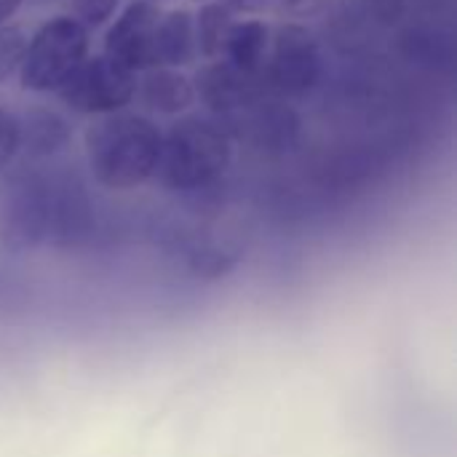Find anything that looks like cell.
<instances>
[{
  "label": "cell",
  "mask_w": 457,
  "mask_h": 457,
  "mask_svg": "<svg viewBox=\"0 0 457 457\" xmlns=\"http://www.w3.org/2000/svg\"><path fill=\"white\" fill-rule=\"evenodd\" d=\"M161 129L137 112L99 115L86 129V161L96 185L134 190L150 182L161 161Z\"/></svg>",
  "instance_id": "obj_1"
},
{
  "label": "cell",
  "mask_w": 457,
  "mask_h": 457,
  "mask_svg": "<svg viewBox=\"0 0 457 457\" xmlns=\"http://www.w3.org/2000/svg\"><path fill=\"white\" fill-rule=\"evenodd\" d=\"M233 161V145L228 131L204 120H177L161 142V161L155 177L163 187L177 193H193L214 185Z\"/></svg>",
  "instance_id": "obj_2"
},
{
  "label": "cell",
  "mask_w": 457,
  "mask_h": 457,
  "mask_svg": "<svg viewBox=\"0 0 457 457\" xmlns=\"http://www.w3.org/2000/svg\"><path fill=\"white\" fill-rule=\"evenodd\" d=\"M54 236V179L40 171L16 174L0 190V244L32 252Z\"/></svg>",
  "instance_id": "obj_3"
},
{
  "label": "cell",
  "mask_w": 457,
  "mask_h": 457,
  "mask_svg": "<svg viewBox=\"0 0 457 457\" xmlns=\"http://www.w3.org/2000/svg\"><path fill=\"white\" fill-rule=\"evenodd\" d=\"M88 56V29L72 16H56L35 29L27 43L19 80L24 91H56L67 75Z\"/></svg>",
  "instance_id": "obj_4"
},
{
  "label": "cell",
  "mask_w": 457,
  "mask_h": 457,
  "mask_svg": "<svg viewBox=\"0 0 457 457\" xmlns=\"http://www.w3.org/2000/svg\"><path fill=\"white\" fill-rule=\"evenodd\" d=\"M59 99L80 115L120 112L137 94V72L107 54L86 56L56 88Z\"/></svg>",
  "instance_id": "obj_5"
},
{
  "label": "cell",
  "mask_w": 457,
  "mask_h": 457,
  "mask_svg": "<svg viewBox=\"0 0 457 457\" xmlns=\"http://www.w3.org/2000/svg\"><path fill=\"white\" fill-rule=\"evenodd\" d=\"M268 70H262L270 88L287 96L308 94L324 72V56L316 37L303 24H281L273 35Z\"/></svg>",
  "instance_id": "obj_6"
},
{
  "label": "cell",
  "mask_w": 457,
  "mask_h": 457,
  "mask_svg": "<svg viewBox=\"0 0 457 457\" xmlns=\"http://www.w3.org/2000/svg\"><path fill=\"white\" fill-rule=\"evenodd\" d=\"M161 21V8L150 0L129 3L120 16L110 24L104 35V54L129 67L131 72L158 67L155 32Z\"/></svg>",
  "instance_id": "obj_7"
},
{
  "label": "cell",
  "mask_w": 457,
  "mask_h": 457,
  "mask_svg": "<svg viewBox=\"0 0 457 457\" xmlns=\"http://www.w3.org/2000/svg\"><path fill=\"white\" fill-rule=\"evenodd\" d=\"M262 83H265L262 70L246 72V70L230 64L228 59L201 67L198 78L193 80L195 96H201V102L220 115H230L249 104H257V99L265 91Z\"/></svg>",
  "instance_id": "obj_8"
},
{
  "label": "cell",
  "mask_w": 457,
  "mask_h": 457,
  "mask_svg": "<svg viewBox=\"0 0 457 457\" xmlns=\"http://www.w3.org/2000/svg\"><path fill=\"white\" fill-rule=\"evenodd\" d=\"M19 153L32 161H46L70 145L72 126L62 112L51 107H29L24 115H19Z\"/></svg>",
  "instance_id": "obj_9"
},
{
  "label": "cell",
  "mask_w": 457,
  "mask_h": 457,
  "mask_svg": "<svg viewBox=\"0 0 457 457\" xmlns=\"http://www.w3.org/2000/svg\"><path fill=\"white\" fill-rule=\"evenodd\" d=\"M139 102L158 115H179L190 110L195 102V86L187 75L171 67H153L145 70L142 80H137Z\"/></svg>",
  "instance_id": "obj_10"
},
{
  "label": "cell",
  "mask_w": 457,
  "mask_h": 457,
  "mask_svg": "<svg viewBox=\"0 0 457 457\" xmlns=\"http://www.w3.org/2000/svg\"><path fill=\"white\" fill-rule=\"evenodd\" d=\"M195 29L193 13L187 8H177L161 13L158 32H155V56L158 67H185L195 59Z\"/></svg>",
  "instance_id": "obj_11"
},
{
  "label": "cell",
  "mask_w": 457,
  "mask_h": 457,
  "mask_svg": "<svg viewBox=\"0 0 457 457\" xmlns=\"http://www.w3.org/2000/svg\"><path fill=\"white\" fill-rule=\"evenodd\" d=\"M268 48H270V27L260 19H249V21L230 24L222 54L230 64L246 72H260Z\"/></svg>",
  "instance_id": "obj_12"
},
{
  "label": "cell",
  "mask_w": 457,
  "mask_h": 457,
  "mask_svg": "<svg viewBox=\"0 0 457 457\" xmlns=\"http://www.w3.org/2000/svg\"><path fill=\"white\" fill-rule=\"evenodd\" d=\"M399 46L404 51V56L415 64L431 67V70H442L450 67L455 59V46L453 37L436 27L428 24H412L402 32Z\"/></svg>",
  "instance_id": "obj_13"
},
{
  "label": "cell",
  "mask_w": 457,
  "mask_h": 457,
  "mask_svg": "<svg viewBox=\"0 0 457 457\" xmlns=\"http://www.w3.org/2000/svg\"><path fill=\"white\" fill-rule=\"evenodd\" d=\"M300 120L289 107H281L276 102H262L260 110L249 120V137L262 150H287L297 139Z\"/></svg>",
  "instance_id": "obj_14"
},
{
  "label": "cell",
  "mask_w": 457,
  "mask_h": 457,
  "mask_svg": "<svg viewBox=\"0 0 457 457\" xmlns=\"http://www.w3.org/2000/svg\"><path fill=\"white\" fill-rule=\"evenodd\" d=\"M241 262V252L225 244H195L185 254V270L198 281H220L230 276Z\"/></svg>",
  "instance_id": "obj_15"
},
{
  "label": "cell",
  "mask_w": 457,
  "mask_h": 457,
  "mask_svg": "<svg viewBox=\"0 0 457 457\" xmlns=\"http://www.w3.org/2000/svg\"><path fill=\"white\" fill-rule=\"evenodd\" d=\"M230 24H233V13L228 8H222L220 3L201 5L198 16H193L198 54H204L206 59L222 56V48H225V37L230 32Z\"/></svg>",
  "instance_id": "obj_16"
},
{
  "label": "cell",
  "mask_w": 457,
  "mask_h": 457,
  "mask_svg": "<svg viewBox=\"0 0 457 457\" xmlns=\"http://www.w3.org/2000/svg\"><path fill=\"white\" fill-rule=\"evenodd\" d=\"M27 43L29 37L19 24H0V83L21 67Z\"/></svg>",
  "instance_id": "obj_17"
},
{
  "label": "cell",
  "mask_w": 457,
  "mask_h": 457,
  "mask_svg": "<svg viewBox=\"0 0 457 457\" xmlns=\"http://www.w3.org/2000/svg\"><path fill=\"white\" fill-rule=\"evenodd\" d=\"M118 5L120 0H70V13L78 24L91 29V27H102L104 21H110Z\"/></svg>",
  "instance_id": "obj_18"
},
{
  "label": "cell",
  "mask_w": 457,
  "mask_h": 457,
  "mask_svg": "<svg viewBox=\"0 0 457 457\" xmlns=\"http://www.w3.org/2000/svg\"><path fill=\"white\" fill-rule=\"evenodd\" d=\"M19 115L0 104V171H5L19 155Z\"/></svg>",
  "instance_id": "obj_19"
},
{
  "label": "cell",
  "mask_w": 457,
  "mask_h": 457,
  "mask_svg": "<svg viewBox=\"0 0 457 457\" xmlns=\"http://www.w3.org/2000/svg\"><path fill=\"white\" fill-rule=\"evenodd\" d=\"M329 0H268V5H273L281 16L289 19H305L319 13Z\"/></svg>",
  "instance_id": "obj_20"
},
{
  "label": "cell",
  "mask_w": 457,
  "mask_h": 457,
  "mask_svg": "<svg viewBox=\"0 0 457 457\" xmlns=\"http://www.w3.org/2000/svg\"><path fill=\"white\" fill-rule=\"evenodd\" d=\"M364 5H367L370 16H375L378 21L394 24L407 13L410 0H364Z\"/></svg>",
  "instance_id": "obj_21"
},
{
  "label": "cell",
  "mask_w": 457,
  "mask_h": 457,
  "mask_svg": "<svg viewBox=\"0 0 457 457\" xmlns=\"http://www.w3.org/2000/svg\"><path fill=\"white\" fill-rule=\"evenodd\" d=\"M230 13H260L268 8V0H217Z\"/></svg>",
  "instance_id": "obj_22"
},
{
  "label": "cell",
  "mask_w": 457,
  "mask_h": 457,
  "mask_svg": "<svg viewBox=\"0 0 457 457\" xmlns=\"http://www.w3.org/2000/svg\"><path fill=\"white\" fill-rule=\"evenodd\" d=\"M24 0H0V24H8V19L21 8Z\"/></svg>",
  "instance_id": "obj_23"
},
{
  "label": "cell",
  "mask_w": 457,
  "mask_h": 457,
  "mask_svg": "<svg viewBox=\"0 0 457 457\" xmlns=\"http://www.w3.org/2000/svg\"><path fill=\"white\" fill-rule=\"evenodd\" d=\"M150 3H155V5H158V3H161V0H150Z\"/></svg>",
  "instance_id": "obj_24"
}]
</instances>
